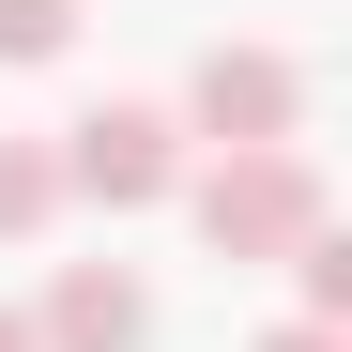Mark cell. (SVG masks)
I'll list each match as a JSON object with an SVG mask.
<instances>
[{
  "label": "cell",
  "instance_id": "1",
  "mask_svg": "<svg viewBox=\"0 0 352 352\" xmlns=\"http://www.w3.org/2000/svg\"><path fill=\"white\" fill-rule=\"evenodd\" d=\"M184 214H199V245H214L230 276H261V261L307 245V230H337L307 153H214V168H184Z\"/></svg>",
  "mask_w": 352,
  "mask_h": 352
},
{
  "label": "cell",
  "instance_id": "2",
  "mask_svg": "<svg viewBox=\"0 0 352 352\" xmlns=\"http://www.w3.org/2000/svg\"><path fill=\"white\" fill-rule=\"evenodd\" d=\"M46 153H62V199H92V214H153V199H184V123H168V107H138V92L77 107Z\"/></svg>",
  "mask_w": 352,
  "mask_h": 352
},
{
  "label": "cell",
  "instance_id": "3",
  "mask_svg": "<svg viewBox=\"0 0 352 352\" xmlns=\"http://www.w3.org/2000/svg\"><path fill=\"white\" fill-rule=\"evenodd\" d=\"M168 123L214 138V153H307V62L291 46H199V77H184Z\"/></svg>",
  "mask_w": 352,
  "mask_h": 352
},
{
  "label": "cell",
  "instance_id": "4",
  "mask_svg": "<svg viewBox=\"0 0 352 352\" xmlns=\"http://www.w3.org/2000/svg\"><path fill=\"white\" fill-rule=\"evenodd\" d=\"M138 337H153V291L123 261H62L31 307V352H138Z\"/></svg>",
  "mask_w": 352,
  "mask_h": 352
},
{
  "label": "cell",
  "instance_id": "5",
  "mask_svg": "<svg viewBox=\"0 0 352 352\" xmlns=\"http://www.w3.org/2000/svg\"><path fill=\"white\" fill-rule=\"evenodd\" d=\"M46 214H62V153H46V138H0V245H31Z\"/></svg>",
  "mask_w": 352,
  "mask_h": 352
},
{
  "label": "cell",
  "instance_id": "6",
  "mask_svg": "<svg viewBox=\"0 0 352 352\" xmlns=\"http://www.w3.org/2000/svg\"><path fill=\"white\" fill-rule=\"evenodd\" d=\"M291 291H307L322 337H352V245H337V230H307V245H291Z\"/></svg>",
  "mask_w": 352,
  "mask_h": 352
},
{
  "label": "cell",
  "instance_id": "7",
  "mask_svg": "<svg viewBox=\"0 0 352 352\" xmlns=\"http://www.w3.org/2000/svg\"><path fill=\"white\" fill-rule=\"evenodd\" d=\"M92 0H0V62H62Z\"/></svg>",
  "mask_w": 352,
  "mask_h": 352
},
{
  "label": "cell",
  "instance_id": "8",
  "mask_svg": "<svg viewBox=\"0 0 352 352\" xmlns=\"http://www.w3.org/2000/svg\"><path fill=\"white\" fill-rule=\"evenodd\" d=\"M245 352H352V337H322V322H276V337H245Z\"/></svg>",
  "mask_w": 352,
  "mask_h": 352
},
{
  "label": "cell",
  "instance_id": "9",
  "mask_svg": "<svg viewBox=\"0 0 352 352\" xmlns=\"http://www.w3.org/2000/svg\"><path fill=\"white\" fill-rule=\"evenodd\" d=\"M0 352H31V307H0Z\"/></svg>",
  "mask_w": 352,
  "mask_h": 352
}]
</instances>
